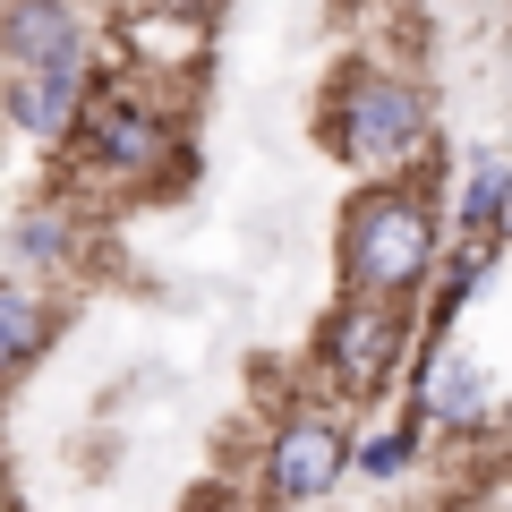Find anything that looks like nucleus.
Here are the masks:
<instances>
[{
    "label": "nucleus",
    "mask_w": 512,
    "mask_h": 512,
    "mask_svg": "<svg viewBox=\"0 0 512 512\" xmlns=\"http://www.w3.org/2000/svg\"><path fill=\"white\" fill-rule=\"evenodd\" d=\"M350 461H359V444H350L342 410L308 402V410H291V419L265 436V495H274V512H308V504L333 495V478H342Z\"/></svg>",
    "instance_id": "39448f33"
},
{
    "label": "nucleus",
    "mask_w": 512,
    "mask_h": 512,
    "mask_svg": "<svg viewBox=\"0 0 512 512\" xmlns=\"http://www.w3.org/2000/svg\"><path fill=\"white\" fill-rule=\"evenodd\" d=\"M9 248H18V265H35V274H52V265H69V214L60 205H35V214H18V231H9Z\"/></svg>",
    "instance_id": "9b49d317"
},
{
    "label": "nucleus",
    "mask_w": 512,
    "mask_h": 512,
    "mask_svg": "<svg viewBox=\"0 0 512 512\" xmlns=\"http://www.w3.org/2000/svg\"><path fill=\"white\" fill-rule=\"evenodd\" d=\"M0 512H9V495H0Z\"/></svg>",
    "instance_id": "4468645a"
},
{
    "label": "nucleus",
    "mask_w": 512,
    "mask_h": 512,
    "mask_svg": "<svg viewBox=\"0 0 512 512\" xmlns=\"http://www.w3.org/2000/svg\"><path fill=\"white\" fill-rule=\"evenodd\" d=\"M316 137H325L333 163L376 171V188H384L427 146V94L393 69H350V77H333L325 111H316Z\"/></svg>",
    "instance_id": "f03ea898"
},
{
    "label": "nucleus",
    "mask_w": 512,
    "mask_h": 512,
    "mask_svg": "<svg viewBox=\"0 0 512 512\" xmlns=\"http://www.w3.org/2000/svg\"><path fill=\"white\" fill-rule=\"evenodd\" d=\"M410 461H419V419H402V427H384V436L359 444V470L367 478H402Z\"/></svg>",
    "instance_id": "f8f14e48"
},
{
    "label": "nucleus",
    "mask_w": 512,
    "mask_h": 512,
    "mask_svg": "<svg viewBox=\"0 0 512 512\" xmlns=\"http://www.w3.org/2000/svg\"><path fill=\"white\" fill-rule=\"evenodd\" d=\"M86 103H94L86 60H69V69H9V120L35 146H69L77 128H86Z\"/></svg>",
    "instance_id": "423d86ee"
},
{
    "label": "nucleus",
    "mask_w": 512,
    "mask_h": 512,
    "mask_svg": "<svg viewBox=\"0 0 512 512\" xmlns=\"http://www.w3.org/2000/svg\"><path fill=\"white\" fill-rule=\"evenodd\" d=\"M316 367L333 393H384L410 367V316L393 299H342L316 333Z\"/></svg>",
    "instance_id": "20e7f679"
},
{
    "label": "nucleus",
    "mask_w": 512,
    "mask_h": 512,
    "mask_svg": "<svg viewBox=\"0 0 512 512\" xmlns=\"http://www.w3.org/2000/svg\"><path fill=\"white\" fill-rule=\"evenodd\" d=\"M419 410L427 419H444V436H470L478 427V410H487V376H478V359H461L453 342L444 350H427V367H419Z\"/></svg>",
    "instance_id": "6e6552de"
},
{
    "label": "nucleus",
    "mask_w": 512,
    "mask_h": 512,
    "mask_svg": "<svg viewBox=\"0 0 512 512\" xmlns=\"http://www.w3.org/2000/svg\"><path fill=\"white\" fill-rule=\"evenodd\" d=\"M43 350H52V299L35 282H0V384H18Z\"/></svg>",
    "instance_id": "9d476101"
},
{
    "label": "nucleus",
    "mask_w": 512,
    "mask_h": 512,
    "mask_svg": "<svg viewBox=\"0 0 512 512\" xmlns=\"http://www.w3.org/2000/svg\"><path fill=\"white\" fill-rule=\"evenodd\" d=\"M128 52L146 60L154 77H163V69H197V52H205V18H197V9H171V0H154V9H128Z\"/></svg>",
    "instance_id": "1a4fd4ad"
},
{
    "label": "nucleus",
    "mask_w": 512,
    "mask_h": 512,
    "mask_svg": "<svg viewBox=\"0 0 512 512\" xmlns=\"http://www.w3.org/2000/svg\"><path fill=\"white\" fill-rule=\"evenodd\" d=\"M436 239H444L436 205H427L419 188H402V180L367 188V197L342 214V291L350 299H393V308H402V299L436 274Z\"/></svg>",
    "instance_id": "f257e3e1"
},
{
    "label": "nucleus",
    "mask_w": 512,
    "mask_h": 512,
    "mask_svg": "<svg viewBox=\"0 0 512 512\" xmlns=\"http://www.w3.org/2000/svg\"><path fill=\"white\" fill-rule=\"evenodd\" d=\"M69 163L86 171L94 188H154V180H171V163H180V128H171V111L154 103V94L94 86L86 128L69 137Z\"/></svg>",
    "instance_id": "7ed1b4c3"
},
{
    "label": "nucleus",
    "mask_w": 512,
    "mask_h": 512,
    "mask_svg": "<svg viewBox=\"0 0 512 512\" xmlns=\"http://www.w3.org/2000/svg\"><path fill=\"white\" fill-rule=\"evenodd\" d=\"M504 239H512V205H504Z\"/></svg>",
    "instance_id": "ddd939ff"
},
{
    "label": "nucleus",
    "mask_w": 512,
    "mask_h": 512,
    "mask_svg": "<svg viewBox=\"0 0 512 512\" xmlns=\"http://www.w3.org/2000/svg\"><path fill=\"white\" fill-rule=\"evenodd\" d=\"M0 52H9V69H69V60H86V26L69 0H9Z\"/></svg>",
    "instance_id": "0eeeda50"
}]
</instances>
